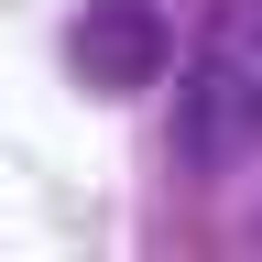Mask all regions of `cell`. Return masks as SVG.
<instances>
[{
	"label": "cell",
	"instance_id": "1",
	"mask_svg": "<svg viewBox=\"0 0 262 262\" xmlns=\"http://www.w3.org/2000/svg\"><path fill=\"white\" fill-rule=\"evenodd\" d=\"M251 142H262V33L229 22L196 55V88H186V164H229Z\"/></svg>",
	"mask_w": 262,
	"mask_h": 262
},
{
	"label": "cell",
	"instance_id": "2",
	"mask_svg": "<svg viewBox=\"0 0 262 262\" xmlns=\"http://www.w3.org/2000/svg\"><path fill=\"white\" fill-rule=\"evenodd\" d=\"M77 77H88V88H142V77H164V22H153V0H98V11L77 22Z\"/></svg>",
	"mask_w": 262,
	"mask_h": 262
}]
</instances>
